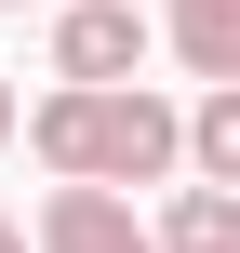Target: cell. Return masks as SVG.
I'll list each match as a JSON object with an SVG mask.
<instances>
[{
	"instance_id": "obj_1",
	"label": "cell",
	"mask_w": 240,
	"mask_h": 253,
	"mask_svg": "<svg viewBox=\"0 0 240 253\" xmlns=\"http://www.w3.org/2000/svg\"><path fill=\"white\" fill-rule=\"evenodd\" d=\"M80 173L120 187V200H134V187H174V173H187V160H174V93L107 80V93H94V160H80Z\"/></svg>"
},
{
	"instance_id": "obj_2",
	"label": "cell",
	"mask_w": 240,
	"mask_h": 253,
	"mask_svg": "<svg viewBox=\"0 0 240 253\" xmlns=\"http://www.w3.org/2000/svg\"><path fill=\"white\" fill-rule=\"evenodd\" d=\"M53 80H147V0H53Z\"/></svg>"
},
{
	"instance_id": "obj_3",
	"label": "cell",
	"mask_w": 240,
	"mask_h": 253,
	"mask_svg": "<svg viewBox=\"0 0 240 253\" xmlns=\"http://www.w3.org/2000/svg\"><path fill=\"white\" fill-rule=\"evenodd\" d=\"M40 253H160V240H147V213H134L120 187L53 173V200H40Z\"/></svg>"
},
{
	"instance_id": "obj_4",
	"label": "cell",
	"mask_w": 240,
	"mask_h": 253,
	"mask_svg": "<svg viewBox=\"0 0 240 253\" xmlns=\"http://www.w3.org/2000/svg\"><path fill=\"white\" fill-rule=\"evenodd\" d=\"M147 240L160 253H240V187H174Z\"/></svg>"
},
{
	"instance_id": "obj_5",
	"label": "cell",
	"mask_w": 240,
	"mask_h": 253,
	"mask_svg": "<svg viewBox=\"0 0 240 253\" xmlns=\"http://www.w3.org/2000/svg\"><path fill=\"white\" fill-rule=\"evenodd\" d=\"M174 53L187 80H240V0H174Z\"/></svg>"
},
{
	"instance_id": "obj_6",
	"label": "cell",
	"mask_w": 240,
	"mask_h": 253,
	"mask_svg": "<svg viewBox=\"0 0 240 253\" xmlns=\"http://www.w3.org/2000/svg\"><path fill=\"white\" fill-rule=\"evenodd\" d=\"M27 147H40L53 173H80V160H94V93H80V80L40 93V107H27Z\"/></svg>"
},
{
	"instance_id": "obj_7",
	"label": "cell",
	"mask_w": 240,
	"mask_h": 253,
	"mask_svg": "<svg viewBox=\"0 0 240 253\" xmlns=\"http://www.w3.org/2000/svg\"><path fill=\"white\" fill-rule=\"evenodd\" d=\"M0 147H13V80H0Z\"/></svg>"
},
{
	"instance_id": "obj_8",
	"label": "cell",
	"mask_w": 240,
	"mask_h": 253,
	"mask_svg": "<svg viewBox=\"0 0 240 253\" xmlns=\"http://www.w3.org/2000/svg\"><path fill=\"white\" fill-rule=\"evenodd\" d=\"M0 253H27V227H13V213H0Z\"/></svg>"
},
{
	"instance_id": "obj_9",
	"label": "cell",
	"mask_w": 240,
	"mask_h": 253,
	"mask_svg": "<svg viewBox=\"0 0 240 253\" xmlns=\"http://www.w3.org/2000/svg\"><path fill=\"white\" fill-rule=\"evenodd\" d=\"M0 13H53V0H0Z\"/></svg>"
}]
</instances>
